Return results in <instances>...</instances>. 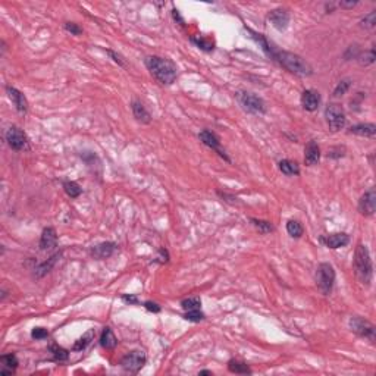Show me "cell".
Instances as JSON below:
<instances>
[{
  "mask_svg": "<svg viewBox=\"0 0 376 376\" xmlns=\"http://www.w3.org/2000/svg\"><path fill=\"white\" fill-rule=\"evenodd\" d=\"M172 15H174V19H175V21H178L181 25H186V24H184V19L181 18V15H180V10H178V9H174V10H172Z\"/></svg>",
  "mask_w": 376,
  "mask_h": 376,
  "instance_id": "44",
  "label": "cell"
},
{
  "mask_svg": "<svg viewBox=\"0 0 376 376\" xmlns=\"http://www.w3.org/2000/svg\"><path fill=\"white\" fill-rule=\"evenodd\" d=\"M376 210V191L375 188H369L359 200V212L363 216H374Z\"/></svg>",
  "mask_w": 376,
  "mask_h": 376,
  "instance_id": "12",
  "label": "cell"
},
{
  "mask_svg": "<svg viewBox=\"0 0 376 376\" xmlns=\"http://www.w3.org/2000/svg\"><path fill=\"white\" fill-rule=\"evenodd\" d=\"M119 249V246L113 241H105V243H100L94 247L90 249V254L96 259V260H105V259H109L112 257L116 251Z\"/></svg>",
  "mask_w": 376,
  "mask_h": 376,
  "instance_id": "13",
  "label": "cell"
},
{
  "mask_svg": "<svg viewBox=\"0 0 376 376\" xmlns=\"http://www.w3.org/2000/svg\"><path fill=\"white\" fill-rule=\"evenodd\" d=\"M320 243H323L326 247L337 250L341 247H345L350 243V235H347L345 232H337V234H329L325 237H320Z\"/></svg>",
  "mask_w": 376,
  "mask_h": 376,
  "instance_id": "15",
  "label": "cell"
},
{
  "mask_svg": "<svg viewBox=\"0 0 376 376\" xmlns=\"http://www.w3.org/2000/svg\"><path fill=\"white\" fill-rule=\"evenodd\" d=\"M6 93H7V97L10 99L12 105L15 106V109L19 113H27V111H28V100H27V97H25V94L22 91H19L15 87L7 85L6 87Z\"/></svg>",
  "mask_w": 376,
  "mask_h": 376,
  "instance_id": "14",
  "label": "cell"
},
{
  "mask_svg": "<svg viewBox=\"0 0 376 376\" xmlns=\"http://www.w3.org/2000/svg\"><path fill=\"white\" fill-rule=\"evenodd\" d=\"M359 62L362 63V65H371V63L375 62L376 56H375V50L374 49H371V50H368V52H365V53H360L359 55Z\"/></svg>",
  "mask_w": 376,
  "mask_h": 376,
  "instance_id": "35",
  "label": "cell"
},
{
  "mask_svg": "<svg viewBox=\"0 0 376 376\" xmlns=\"http://www.w3.org/2000/svg\"><path fill=\"white\" fill-rule=\"evenodd\" d=\"M63 28H65L68 33H71L72 36H79V34H82V28H81L78 24H75V22H65Z\"/></svg>",
  "mask_w": 376,
  "mask_h": 376,
  "instance_id": "40",
  "label": "cell"
},
{
  "mask_svg": "<svg viewBox=\"0 0 376 376\" xmlns=\"http://www.w3.org/2000/svg\"><path fill=\"white\" fill-rule=\"evenodd\" d=\"M198 375H213V374H212V371H200Z\"/></svg>",
  "mask_w": 376,
  "mask_h": 376,
  "instance_id": "45",
  "label": "cell"
},
{
  "mask_svg": "<svg viewBox=\"0 0 376 376\" xmlns=\"http://www.w3.org/2000/svg\"><path fill=\"white\" fill-rule=\"evenodd\" d=\"M121 300H122L124 303H126V304H140L138 297H137V296H134V294H131V296L124 294V296L121 297Z\"/></svg>",
  "mask_w": 376,
  "mask_h": 376,
  "instance_id": "42",
  "label": "cell"
},
{
  "mask_svg": "<svg viewBox=\"0 0 376 376\" xmlns=\"http://www.w3.org/2000/svg\"><path fill=\"white\" fill-rule=\"evenodd\" d=\"M320 160V147L317 141L310 140L304 147V163L307 166H314Z\"/></svg>",
  "mask_w": 376,
  "mask_h": 376,
  "instance_id": "18",
  "label": "cell"
},
{
  "mask_svg": "<svg viewBox=\"0 0 376 376\" xmlns=\"http://www.w3.org/2000/svg\"><path fill=\"white\" fill-rule=\"evenodd\" d=\"M131 111H132L134 118H135L140 124H150V122H151V115H150L149 111L143 106L141 102L132 100V102H131Z\"/></svg>",
  "mask_w": 376,
  "mask_h": 376,
  "instance_id": "20",
  "label": "cell"
},
{
  "mask_svg": "<svg viewBox=\"0 0 376 376\" xmlns=\"http://www.w3.org/2000/svg\"><path fill=\"white\" fill-rule=\"evenodd\" d=\"M350 87H351V79L350 78H344V79H341L338 84H337V87L334 88V97H341V96H344L348 90H350Z\"/></svg>",
  "mask_w": 376,
  "mask_h": 376,
  "instance_id": "33",
  "label": "cell"
},
{
  "mask_svg": "<svg viewBox=\"0 0 376 376\" xmlns=\"http://www.w3.org/2000/svg\"><path fill=\"white\" fill-rule=\"evenodd\" d=\"M181 307L184 309V312H189V310H197L201 309V299L200 297H189L181 301Z\"/></svg>",
  "mask_w": 376,
  "mask_h": 376,
  "instance_id": "32",
  "label": "cell"
},
{
  "mask_svg": "<svg viewBox=\"0 0 376 376\" xmlns=\"http://www.w3.org/2000/svg\"><path fill=\"white\" fill-rule=\"evenodd\" d=\"M94 337H96V332H94V329H88L82 337H79L75 342H74V345H72V351H84L90 344H91V341L94 339Z\"/></svg>",
  "mask_w": 376,
  "mask_h": 376,
  "instance_id": "25",
  "label": "cell"
},
{
  "mask_svg": "<svg viewBox=\"0 0 376 376\" xmlns=\"http://www.w3.org/2000/svg\"><path fill=\"white\" fill-rule=\"evenodd\" d=\"M106 53L109 55V58H111L113 62L116 63V65H119V66L125 68V59H124V56H122V55L116 53V52H115V50H112V49H106Z\"/></svg>",
  "mask_w": 376,
  "mask_h": 376,
  "instance_id": "39",
  "label": "cell"
},
{
  "mask_svg": "<svg viewBox=\"0 0 376 376\" xmlns=\"http://www.w3.org/2000/svg\"><path fill=\"white\" fill-rule=\"evenodd\" d=\"M300 102H301V106H303L304 111H307V112H314V111H317V108H319V105H320V94H319V91H316L313 88L304 90V91L301 93Z\"/></svg>",
  "mask_w": 376,
  "mask_h": 376,
  "instance_id": "16",
  "label": "cell"
},
{
  "mask_svg": "<svg viewBox=\"0 0 376 376\" xmlns=\"http://www.w3.org/2000/svg\"><path fill=\"white\" fill-rule=\"evenodd\" d=\"M184 319L188 320V322H194V323H197V322L204 320V319H206V314L201 312V309H197V310H189V312H186V313H184Z\"/></svg>",
  "mask_w": 376,
  "mask_h": 376,
  "instance_id": "34",
  "label": "cell"
},
{
  "mask_svg": "<svg viewBox=\"0 0 376 376\" xmlns=\"http://www.w3.org/2000/svg\"><path fill=\"white\" fill-rule=\"evenodd\" d=\"M348 132L354 135H360V137L374 138L376 135V125L375 124H357V125L350 126Z\"/></svg>",
  "mask_w": 376,
  "mask_h": 376,
  "instance_id": "23",
  "label": "cell"
},
{
  "mask_svg": "<svg viewBox=\"0 0 376 376\" xmlns=\"http://www.w3.org/2000/svg\"><path fill=\"white\" fill-rule=\"evenodd\" d=\"M287 232H288V235L293 237V238H300V237L303 235L304 229H303V226H301V224H300L299 221L290 219V221L287 222Z\"/></svg>",
  "mask_w": 376,
  "mask_h": 376,
  "instance_id": "30",
  "label": "cell"
},
{
  "mask_svg": "<svg viewBox=\"0 0 376 376\" xmlns=\"http://www.w3.org/2000/svg\"><path fill=\"white\" fill-rule=\"evenodd\" d=\"M143 306H144L146 310H149V312H151V313H159V312L162 310V307H160L157 303H154V301H144Z\"/></svg>",
  "mask_w": 376,
  "mask_h": 376,
  "instance_id": "41",
  "label": "cell"
},
{
  "mask_svg": "<svg viewBox=\"0 0 376 376\" xmlns=\"http://www.w3.org/2000/svg\"><path fill=\"white\" fill-rule=\"evenodd\" d=\"M58 259H61V253H56V254H53L52 257H49L47 260H44L43 263H40V264L36 267V276H37V278H43L44 275H47V273L53 269V266L56 264Z\"/></svg>",
  "mask_w": 376,
  "mask_h": 376,
  "instance_id": "24",
  "label": "cell"
},
{
  "mask_svg": "<svg viewBox=\"0 0 376 376\" xmlns=\"http://www.w3.org/2000/svg\"><path fill=\"white\" fill-rule=\"evenodd\" d=\"M49 337V331L46 328H41V326H37L31 331V338L33 339H44Z\"/></svg>",
  "mask_w": 376,
  "mask_h": 376,
  "instance_id": "37",
  "label": "cell"
},
{
  "mask_svg": "<svg viewBox=\"0 0 376 376\" xmlns=\"http://www.w3.org/2000/svg\"><path fill=\"white\" fill-rule=\"evenodd\" d=\"M278 168L279 171L287 175V177H296V175H300V166L296 160H291V159H282L279 160L278 163Z\"/></svg>",
  "mask_w": 376,
  "mask_h": 376,
  "instance_id": "21",
  "label": "cell"
},
{
  "mask_svg": "<svg viewBox=\"0 0 376 376\" xmlns=\"http://www.w3.org/2000/svg\"><path fill=\"white\" fill-rule=\"evenodd\" d=\"M344 156H345V147L344 146L332 147L328 153V157H331V159H339V157H344Z\"/></svg>",
  "mask_w": 376,
  "mask_h": 376,
  "instance_id": "38",
  "label": "cell"
},
{
  "mask_svg": "<svg viewBox=\"0 0 376 376\" xmlns=\"http://www.w3.org/2000/svg\"><path fill=\"white\" fill-rule=\"evenodd\" d=\"M250 222L253 224V226L260 232V234H270L275 231L273 225L269 221H263V219H257V218H251Z\"/></svg>",
  "mask_w": 376,
  "mask_h": 376,
  "instance_id": "29",
  "label": "cell"
},
{
  "mask_svg": "<svg viewBox=\"0 0 376 376\" xmlns=\"http://www.w3.org/2000/svg\"><path fill=\"white\" fill-rule=\"evenodd\" d=\"M267 21L272 24L273 28H276L278 31L282 33L290 25V13L287 9L278 7V9H273L267 13Z\"/></svg>",
  "mask_w": 376,
  "mask_h": 376,
  "instance_id": "11",
  "label": "cell"
},
{
  "mask_svg": "<svg viewBox=\"0 0 376 376\" xmlns=\"http://www.w3.org/2000/svg\"><path fill=\"white\" fill-rule=\"evenodd\" d=\"M47 350H49V353L52 354V357H53V360L55 362H66L68 359H69V351L68 350H65L63 347H61L59 344H56V342H52L49 347H47Z\"/></svg>",
  "mask_w": 376,
  "mask_h": 376,
  "instance_id": "26",
  "label": "cell"
},
{
  "mask_svg": "<svg viewBox=\"0 0 376 376\" xmlns=\"http://www.w3.org/2000/svg\"><path fill=\"white\" fill-rule=\"evenodd\" d=\"M189 40H191V43L192 44H195L200 50H203V52H213L215 50V43L212 41V40H209V38H206V37H203V36H192V37H189Z\"/></svg>",
  "mask_w": 376,
  "mask_h": 376,
  "instance_id": "28",
  "label": "cell"
},
{
  "mask_svg": "<svg viewBox=\"0 0 376 376\" xmlns=\"http://www.w3.org/2000/svg\"><path fill=\"white\" fill-rule=\"evenodd\" d=\"M353 264H354V272H356L357 279H359L363 285L371 287L372 279H374V263H372L371 253H369L368 246H365V244H357L356 253H354Z\"/></svg>",
  "mask_w": 376,
  "mask_h": 376,
  "instance_id": "3",
  "label": "cell"
},
{
  "mask_svg": "<svg viewBox=\"0 0 376 376\" xmlns=\"http://www.w3.org/2000/svg\"><path fill=\"white\" fill-rule=\"evenodd\" d=\"M100 345L106 350H113L118 345V339H116L112 328H109V326L103 328L102 335H100Z\"/></svg>",
  "mask_w": 376,
  "mask_h": 376,
  "instance_id": "22",
  "label": "cell"
},
{
  "mask_svg": "<svg viewBox=\"0 0 376 376\" xmlns=\"http://www.w3.org/2000/svg\"><path fill=\"white\" fill-rule=\"evenodd\" d=\"M4 138H6L7 146L12 150H15V151L25 150L27 146H28V137H27V134L21 128H18V126L7 128V131L4 134Z\"/></svg>",
  "mask_w": 376,
  "mask_h": 376,
  "instance_id": "9",
  "label": "cell"
},
{
  "mask_svg": "<svg viewBox=\"0 0 376 376\" xmlns=\"http://www.w3.org/2000/svg\"><path fill=\"white\" fill-rule=\"evenodd\" d=\"M237 100L240 106L249 112L251 115H263L266 113V103L262 97L257 94L250 93V91H238L237 93Z\"/></svg>",
  "mask_w": 376,
  "mask_h": 376,
  "instance_id": "5",
  "label": "cell"
},
{
  "mask_svg": "<svg viewBox=\"0 0 376 376\" xmlns=\"http://www.w3.org/2000/svg\"><path fill=\"white\" fill-rule=\"evenodd\" d=\"M0 363H1V369H0V376H9L13 375L19 362L16 354L9 353V354H3L0 356Z\"/></svg>",
  "mask_w": 376,
  "mask_h": 376,
  "instance_id": "17",
  "label": "cell"
},
{
  "mask_svg": "<svg viewBox=\"0 0 376 376\" xmlns=\"http://www.w3.org/2000/svg\"><path fill=\"white\" fill-rule=\"evenodd\" d=\"M58 244V234L56 229L52 226H47L43 229L41 237H40V249L41 250H50L55 249Z\"/></svg>",
  "mask_w": 376,
  "mask_h": 376,
  "instance_id": "19",
  "label": "cell"
},
{
  "mask_svg": "<svg viewBox=\"0 0 376 376\" xmlns=\"http://www.w3.org/2000/svg\"><path fill=\"white\" fill-rule=\"evenodd\" d=\"M356 4H357V1H341L338 6H339V7H344V9H353Z\"/></svg>",
  "mask_w": 376,
  "mask_h": 376,
  "instance_id": "43",
  "label": "cell"
},
{
  "mask_svg": "<svg viewBox=\"0 0 376 376\" xmlns=\"http://www.w3.org/2000/svg\"><path fill=\"white\" fill-rule=\"evenodd\" d=\"M325 118H326L328 126H329V129L332 132L341 131L345 126V124H347L345 111L338 103H329L326 106V109H325Z\"/></svg>",
  "mask_w": 376,
  "mask_h": 376,
  "instance_id": "6",
  "label": "cell"
},
{
  "mask_svg": "<svg viewBox=\"0 0 376 376\" xmlns=\"http://www.w3.org/2000/svg\"><path fill=\"white\" fill-rule=\"evenodd\" d=\"M147 362V356L143 350H131L121 359V366L128 374H138Z\"/></svg>",
  "mask_w": 376,
  "mask_h": 376,
  "instance_id": "7",
  "label": "cell"
},
{
  "mask_svg": "<svg viewBox=\"0 0 376 376\" xmlns=\"http://www.w3.org/2000/svg\"><path fill=\"white\" fill-rule=\"evenodd\" d=\"M198 138H200V141H201L206 147L212 149V150L216 151L225 162L231 163L229 156H228L226 151L221 147V140H219V137H218L215 132H212V131H209V129H203V131L198 134Z\"/></svg>",
  "mask_w": 376,
  "mask_h": 376,
  "instance_id": "10",
  "label": "cell"
},
{
  "mask_svg": "<svg viewBox=\"0 0 376 376\" xmlns=\"http://www.w3.org/2000/svg\"><path fill=\"white\" fill-rule=\"evenodd\" d=\"M228 371L231 374H237V375H251L253 374L247 363L240 362V360H234V359L228 362Z\"/></svg>",
  "mask_w": 376,
  "mask_h": 376,
  "instance_id": "27",
  "label": "cell"
},
{
  "mask_svg": "<svg viewBox=\"0 0 376 376\" xmlns=\"http://www.w3.org/2000/svg\"><path fill=\"white\" fill-rule=\"evenodd\" d=\"M376 25V12H371L369 15H366L362 21H360V27H363V28H374Z\"/></svg>",
  "mask_w": 376,
  "mask_h": 376,
  "instance_id": "36",
  "label": "cell"
},
{
  "mask_svg": "<svg viewBox=\"0 0 376 376\" xmlns=\"http://www.w3.org/2000/svg\"><path fill=\"white\" fill-rule=\"evenodd\" d=\"M270 59H273L275 62H278L284 69H287L288 72L299 75V76H310L313 74V68L310 66V63L306 59H303L301 56L293 53V52H287V50H278L273 49Z\"/></svg>",
  "mask_w": 376,
  "mask_h": 376,
  "instance_id": "2",
  "label": "cell"
},
{
  "mask_svg": "<svg viewBox=\"0 0 376 376\" xmlns=\"http://www.w3.org/2000/svg\"><path fill=\"white\" fill-rule=\"evenodd\" d=\"M63 189H65V192H66L71 198H76V197H79L81 192H82V188L79 187L75 181H65V183H63Z\"/></svg>",
  "mask_w": 376,
  "mask_h": 376,
  "instance_id": "31",
  "label": "cell"
},
{
  "mask_svg": "<svg viewBox=\"0 0 376 376\" xmlns=\"http://www.w3.org/2000/svg\"><path fill=\"white\" fill-rule=\"evenodd\" d=\"M348 325H350V329H351L356 335H359V337H362V338H366V339H369L371 342H375L376 328L372 322H369L368 319H365V317H362V316H354V317L350 319Z\"/></svg>",
  "mask_w": 376,
  "mask_h": 376,
  "instance_id": "8",
  "label": "cell"
},
{
  "mask_svg": "<svg viewBox=\"0 0 376 376\" xmlns=\"http://www.w3.org/2000/svg\"><path fill=\"white\" fill-rule=\"evenodd\" d=\"M335 269L331 263H320L316 269V285L322 294H331L335 284Z\"/></svg>",
  "mask_w": 376,
  "mask_h": 376,
  "instance_id": "4",
  "label": "cell"
},
{
  "mask_svg": "<svg viewBox=\"0 0 376 376\" xmlns=\"http://www.w3.org/2000/svg\"><path fill=\"white\" fill-rule=\"evenodd\" d=\"M144 65L151 76L162 85H172L178 76V68L175 62L160 56H147Z\"/></svg>",
  "mask_w": 376,
  "mask_h": 376,
  "instance_id": "1",
  "label": "cell"
}]
</instances>
